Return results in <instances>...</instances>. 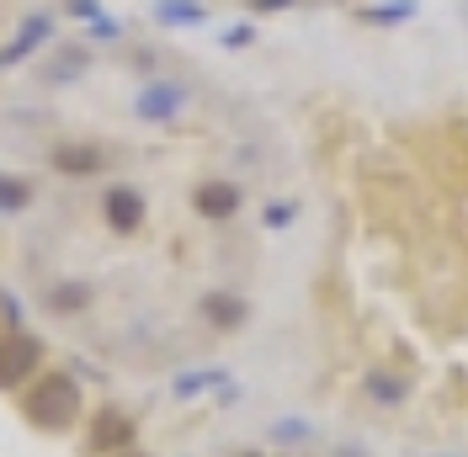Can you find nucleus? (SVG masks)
Returning <instances> with one entry per match:
<instances>
[{
	"mask_svg": "<svg viewBox=\"0 0 468 457\" xmlns=\"http://www.w3.org/2000/svg\"><path fill=\"white\" fill-rule=\"evenodd\" d=\"M197 207H203L207 218H229L234 207H239V192L224 186V181H218V186H203V192H197Z\"/></svg>",
	"mask_w": 468,
	"mask_h": 457,
	"instance_id": "nucleus-5",
	"label": "nucleus"
},
{
	"mask_svg": "<svg viewBox=\"0 0 468 457\" xmlns=\"http://www.w3.org/2000/svg\"><path fill=\"white\" fill-rule=\"evenodd\" d=\"M22 415H27L37 430H69L75 415H80V388H75V377H69V372H43L27 388V399H22Z\"/></svg>",
	"mask_w": 468,
	"mask_h": 457,
	"instance_id": "nucleus-1",
	"label": "nucleus"
},
{
	"mask_svg": "<svg viewBox=\"0 0 468 457\" xmlns=\"http://www.w3.org/2000/svg\"><path fill=\"white\" fill-rule=\"evenodd\" d=\"M32 192H27V181H11V175H0V207H27Z\"/></svg>",
	"mask_w": 468,
	"mask_h": 457,
	"instance_id": "nucleus-8",
	"label": "nucleus"
},
{
	"mask_svg": "<svg viewBox=\"0 0 468 457\" xmlns=\"http://www.w3.org/2000/svg\"><path fill=\"white\" fill-rule=\"evenodd\" d=\"M86 447L96 457H117V452H128L133 447V420L122 415V409H101V415H90V436H86Z\"/></svg>",
	"mask_w": 468,
	"mask_h": 457,
	"instance_id": "nucleus-3",
	"label": "nucleus"
},
{
	"mask_svg": "<svg viewBox=\"0 0 468 457\" xmlns=\"http://www.w3.org/2000/svg\"><path fill=\"white\" fill-rule=\"evenodd\" d=\"M107 218H112V228H139V218H144V202H139V192H112L107 197Z\"/></svg>",
	"mask_w": 468,
	"mask_h": 457,
	"instance_id": "nucleus-4",
	"label": "nucleus"
},
{
	"mask_svg": "<svg viewBox=\"0 0 468 457\" xmlns=\"http://www.w3.org/2000/svg\"><path fill=\"white\" fill-rule=\"evenodd\" d=\"M207 319H213L218 330H234V324L245 319V303H239V298H224V292H218V298H207Z\"/></svg>",
	"mask_w": 468,
	"mask_h": 457,
	"instance_id": "nucleus-7",
	"label": "nucleus"
},
{
	"mask_svg": "<svg viewBox=\"0 0 468 457\" xmlns=\"http://www.w3.org/2000/svg\"><path fill=\"white\" fill-rule=\"evenodd\" d=\"M43 362V345L22 335V330H5L0 335V388H16V383H27L32 372Z\"/></svg>",
	"mask_w": 468,
	"mask_h": 457,
	"instance_id": "nucleus-2",
	"label": "nucleus"
},
{
	"mask_svg": "<svg viewBox=\"0 0 468 457\" xmlns=\"http://www.w3.org/2000/svg\"><path fill=\"white\" fill-rule=\"evenodd\" d=\"M58 165H64V171H90V165H96V154H86V149H69V154H58Z\"/></svg>",
	"mask_w": 468,
	"mask_h": 457,
	"instance_id": "nucleus-9",
	"label": "nucleus"
},
{
	"mask_svg": "<svg viewBox=\"0 0 468 457\" xmlns=\"http://www.w3.org/2000/svg\"><path fill=\"white\" fill-rule=\"evenodd\" d=\"M176 107H181V90H176V86H154V90L139 96V112H144V117H171Z\"/></svg>",
	"mask_w": 468,
	"mask_h": 457,
	"instance_id": "nucleus-6",
	"label": "nucleus"
},
{
	"mask_svg": "<svg viewBox=\"0 0 468 457\" xmlns=\"http://www.w3.org/2000/svg\"><path fill=\"white\" fill-rule=\"evenodd\" d=\"M117 457H139V452H117Z\"/></svg>",
	"mask_w": 468,
	"mask_h": 457,
	"instance_id": "nucleus-10",
	"label": "nucleus"
}]
</instances>
